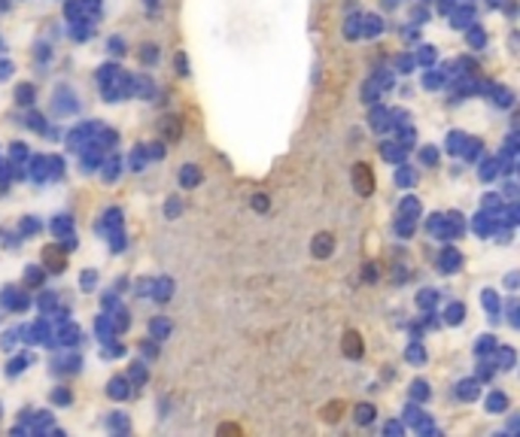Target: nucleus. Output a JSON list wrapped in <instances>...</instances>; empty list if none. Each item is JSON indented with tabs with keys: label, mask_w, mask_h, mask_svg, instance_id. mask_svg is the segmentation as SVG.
Returning <instances> with one entry per match:
<instances>
[{
	"label": "nucleus",
	"mask_w": 520,
	"mask_h": 437,
	"mask_svg": "<svg viewBox=\"0 0 520 437\" xmlns=\"http://www.w3.org/2000/svg\"><path fill=\"white\" fill-rule=\"evenodd\" d=\"M314 243H316V246H314L316 255H328V252H332V234H316Z\"/></svg>",
	"instance_id": "obj_2"
},
{
	"label": "nucleus",
	"mask_w": 520,
	"mask_h": 437,
	"mask_svg": "<svg viewBox=\"0 0 520 437\" xmlns=\"http://www.w3.org/2000/svg\"><path fill=\"white\" fill-rule=\"evenodd\" d=\"M356 340H359L356 334H347V352L353 349V355H359V343H356Z\"/></svg>",
	"instance_id": "obj_3"
},
{
	"label": "nucleus",
	"mask_w": 520,
	"mask_h": 437,
	"mask_svg": "<svg viewBox=\"0 0 520 437\" xmlns=\"http://www.w3.org/2000/svg\"><path fill=\"white\" fill-rule=\"evenodd\" d=\"M356 185H359V191H362V194H368V191H371V179H368V167H365V164H359V167H356Z\"/></svg>",
	"instance_id": "obj_1"
}]
</instances>
